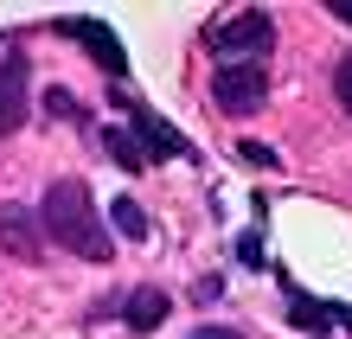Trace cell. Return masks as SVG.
Segmentation results:
<instances>
[{
  "label": "cell",
  "instance_id": "6da1fadb",
  "mask_svg": "<svg viewBox=\"0 0 352 339\" xmlns=\"http://www.w3.org/2000/svg\"><path fill=\"white\" fill-rule=\"evenodd\" d=\"M38 230H45L52 243H65L71 256H84V263H109V230H102V211L90 199V186L84 179H58L45 205H38Z\"/></svg>",
  "mask_w": 352,
  "mask_h": 339
},
{
  "label": "cell",
  "instance_id": "7a4b0ae2",
  "mask_svg": "<svg viewBox=\"0 0 352 339\" xmlns=\"http://www.w3.org/2000/svg\"><path fill=\"white\" fill-rule=\"evenodd\" d=\"M269 45H276V26H269V13H256V7H243V13L212 26V52L224 65H263Z\"/></svg>",
  "mask_w": 352,
  "mask_h": 339
},
{
  "label": "cell",
  "instance_id": "3957f363",
  "mask_svg": "<svg viewBox=\"0 0 352 339\" xmlns=\"http://www.w3.org/2000/svg\"><path fill=\"white\" fill-rule=\"evenodd\" d=\"M212 96H218V109L250 116V109H263L269 77H263V65H224V71H218V83H212Z\"/></svg>",
  "mask_w": 352,
  "mask_h": 339
},
{
  "label": "cell",
  "instance_id": "277c9868",
  "mask_svg": "<svg viewBox=\"0 0 352 339\" xmlns=\"http://www.w3.org/2000/svg\"><path fill=\"white\" fill-rule=\"evenodd\" d=\"M122 109H129V122H135V141H141V154H148V160H173V154H186V160H192L186 135H179V129H167V122H160L154 109H141V102H122Z\"/></svg>",
  "mask_w": 352,
  "mask_h": 339
},
{
  "label": "cell",
  "instance_id": "5b68a950",
  "mask_svg": "<svg viewBox=\"0 0 352 339\" xmlns=\"http://www.w3.org/2000/svg\"><path fill=\"white\" fill-rule=\"evenodd\" d=\"M26 58H0V135H13L26 122Z\"/></svg>",
  "mask_w": 352,
  "mask_h": 339
},
{
  "label": "cell",
  "instance_id": "8992f818",
  "mask_svg": "<svg viewBox=\"0 0 352 339\" xmlns=\"http://www.w3.org/2000/svg\"><path fill=\"white\" fill-rule=\"evenodd\" d=\"M0 243H7L13 256L38 263V218H32L26 205H0Z\"/></svg>",
  "mask_w": 352,
  "mask_h": 339
},
{
  "label": "cell",
  "instance_id": "52a82bcc",
  "mask_svg": "<svg viewBox=\"0 0 352 339\" xmlns=\"http://www.w3.org/2000/svg\"><path fill=\"white\" fill-rule=\"evenodd\" d=\"M65 32H71V39H84V45L96 52V65L109 71V77H116L122 65H129V58H122V39H116L109 26H102V19H65Z\"/></svg>",
  "mask_w": 352,
  "mask_h": 339
},
{
  "label": "cell",
  "instance_id": "ba28073f",
  "mask_svg": "<svg viewBox=\"0 0 352 339\" xmlns=\"http://www.w3.org/2000/svg\"><path fill=\"white\" fill-rule=\"evenodd\" d=\"M167 288H141V294H129V314H122V320H129L135 333H154L160 320H167Z\"/></svg>",
  "mask_w": 352,
  "mask_h": 339
},
{
  "label": "cell",
  "instance_id": "9c48e42d",
  "mask_svg": "<svg viewBox=\"0 0 352 339\" xmlns=\"http://www.w3.org/2000/svg\"><path fill=\"white\" fill-rule=\"evenodd\" d=\"M288 307H295V320H301V327H352V314H346L340 301H307V294L288 288Z\"/></svg>",
  "mask_w": 352,
  "mask_h": 339
},
{
  "label": "cell",
  "instance_id": "30bf717a",
  "mask_svg": "<svg viewBox=\"0 0 352 339\" xmlns=\"http://www.w3.org/2000/svg\"><path fill=\"white\" fill-rule=\"evenodd\" d=\"M102 147L116 154V166H148V154H141V141H135L129 129H109V135H102Z\"/></svg>",
  "mask_w": 352,
  "mask_h": 339
},
{
  "label": "cell",
  "instance_id": "8fae6325",
  "mask_svg": "<svg viewBox=\"0 0 352 339\" xmlns=\"http://www.w3.org/2000/svg\"><path fill=\"white\" fill-rule=\"evenodd\" d=\"M109 211H116V230H122V237H135V243L148 237V211H141L135 199H116Z\"/></svg>",
  "mask_w": 352,
  "mask_h": 339
},
{
  "label": "cell",
  "instance_id": "7c38bea8",
  "mask_svg": "<svg viewBox=\"0 0 352 339\" xmlns=\"http://www.w3.org/2000/svg\"><path fill=\"white\" fill-rule=\"evenodd\" d=\"M333 83H340V109L352 116V58H346V65H340V77H333Z\"/></svg>",
  "mask_w": 352,
  "mask_h": 339
},
{
  "label": "cell",
  "instance_id": "4fadbf2b",
  "mask_svg": "<svg viewBox=\"0 0 352 339\" xmlns=\"http://www.w3.org/2000/svg\"><path fill=\"white\" fill-rule=\"evenodd\" d=\"M192 339H243V333H231V327H199Z\"/></svg>",
  "mask_w": 352,
  "mask_h": 339
},
{
  "label": "cell",
  "instance_id": "5bb4252c",
  "mask_svg": "<svg viewBox=\"0 0 352 339\" xmlns=\"http://www.w3.org/2000/svg\"><path fill=\"white\" fill-rule=\"evenodd\" d=\"M333 13H340V19H346V26H352V0H333Z\"/></svg>",
  "mask_w": 352,
  "mask_h": 339
}]
</instances>
